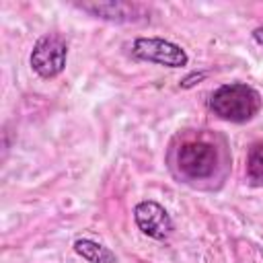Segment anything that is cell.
Returning <instances> with one entry per match:
<instances>
[{"mask_svg":"<svg viewBox=\"0 0 263 263\" xmlns=\"http://www.w3.org/2000/svg\"><path fill=\"white\" fill-rule=\"evenodd\" d=\"M210 111L230 123H245L251 121L263 107L261 92L247 82H232L222 84L216 88L208 101Z\"/></svg>","mask_w":263,"mask_h":263,"instance_id":"cell-1","label":"cell"},{"mask_svg":"<svg viewBox=\"0 0 263 263\" xmlns=\"http://www.w3.org/2000/svg\"><path fill=\"white\" fill-rule=\"evenodd\" d=\"M218 166V148L205 140H189L177 150V168L189 181H201L214 175Z\"/></svg>","mask_w":263,"mask_h":263,"instance_id":"cell-2","label":"cell"},{"mask_svg":"<svg viewBox=\"0 0 263 263\" xmlns=\"http://www.w3.org/2000/svg\"><path fill=\"white\" fill-rule=\"evenodd\" d=\"M68 60V43L58 33H45L41 35L29 55V64L33 72L45 80L55 78L64 72Z\"/></svg>","mask_w":263,"mask_h":263,"instance_id":"cell-3","label":"cell"},{"mask_svg":"<svg viewBox=\"0 0 263 263\" xmlns=\"http://www.w3.org/2000/svg\"><path fill=\"white\" fill-rule=\"evenodd\" d=\"M132 53L134 58L166 68H183L189 64L187 51L162 37H138L132 43Z\"/></svg>","mask_w":263,"mask_h":263,"instance_id":"cell-4","label":"cell"},{"mask_svg":"<svg viewBox=\"0 0 263 263\" xmlns=\"http://www.w3.org/2000/svg\"><path fill=\"white\" fill-rule=\"evenodd\" d=\"M76 8L82 12H88L95 18L115 23V25H129V23H144L148 21L150 8L140 2H121V0H111V2H78Z\"/></svg>","mask_w":263,"mask_h":263,"instance_id":"cell-5","label":"cell"},{"mask_svg":"<svg viewBox=\"0 0 263 263\" xmlns=\"http://www.w3.org/2000/svg\"><path fill=\"white\" fill-rule=\"evenodd\" d=\"M134 220H136V226L140 228V232L154 240L168 238L175 228L171 214L158 201H152V199H144V201L136 203Z\"/></svg>","mask_w":263,"mask_h":263,"instance_id":"cell-6","label":"cell"},{"mask_svg":"<svg viewBox=\"0 0 263 263\" xmlns=\"http://www.w3.org/2000/svg\"><path fill=\"white\" fill-rule=\"evenodd\" d=\"M72 249L78 257H82L88 263H117L115 253L109 247H105L92 238H76Z\"/></svg>","mask_w":263,"mask_h":263,"instance_id":"cell-7","label":"cell"},{"mask_svg":"<svg viewBox=\"0 0 263 263\" xmlns=\"http://www.w3.org/2000/svg\"><path fill=\"white\" fill-rule=\"evenodd\" d=\"M247 181L253 187H263V142L249 148L247 154Z\"/></svg>","mask_w":263,"mask_h":263,"instance_id":"cell-8","label":"cell"},{"mask_svg":"<svg viewBox=\"0 0 263 263\" xmlns=\"http://www.w3.org/2000/svg\"><path fill=\"white\" fill-rule=\"evenodd\" d=\"M205 76H208V72H193V74H189V76L181 82V86H183V88H191V86L199 84V80H203Z\"/></svg>","mask_w":263,"mask_h":263,"instance_id":"cell-9","label":"cell"},{"mask_svg":"<svg viewBox=\"0 0 263 263\" xmlns=\"http://www.w3.org/2000/svg\"><path fill=\"white\" fill-rule=\"evenodd\" d=\"M253 39H255L259 45H263V25H259V27L253 31Z\"/></svg>","mask_w":263,"mask_h":263,"instance_id":"cell-10","label":"cell"}]
</instances>
